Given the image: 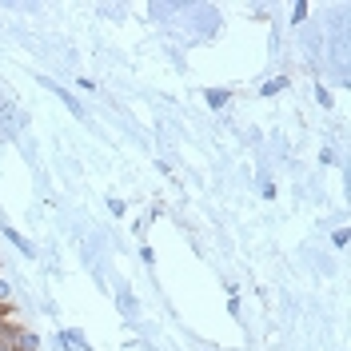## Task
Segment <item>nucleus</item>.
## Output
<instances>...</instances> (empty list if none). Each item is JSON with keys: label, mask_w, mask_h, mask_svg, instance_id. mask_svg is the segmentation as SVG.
<instances>
[{"label": "nucleus", "mask_w": 351, "mask_h": 351, "mask_svg": "<svg viewBox=\"0 0 351 351\" xmlns=\"http://www.w3.org/2000/svg\"><path fill=\"white\" fill-rule=\"evenodd\" d=\"M52 92H56V96H60V100H64V104H68V112H72V116H80V120H84V108H80V104H76V100L68 96L64 88H56V84H52Z\"/></svg>", "instance_id": "7ed1b4c3"}, {"label": "nucleus", "mask_w": 351, "mask_h": 351, "mask_svg": "<svg viewBox=\"0 0 351 351\" xmlns=\"http://www.w3.org/2000/svg\"><path fill=\"white\" fill-rule=\"evenodd\" d=\"M4 236H8V240H12V243H16V247H21V252H24V256H36V252H32V243H28V240H24V236H21V232H12V228H4Z\"/></svg>", "instance_id": "f03ea898"}, {"label": "nucleus", "mask_w": 351, "mask_h": 351, "mask_svg": "<svg viewBox=\"0 0 351 351\" xmlns=\"http://www.w3.org/2000/svg\"><path fill=\"white\" fill-rule=\"evenodd\" d=\"M0 351H16V348H12V343H8V331L0 335Z\"/></svg>", "instance_id": "0eeeda50"}, {"label": "nucleus", "mask_w": 351, "mask_h": 351, "mask_svg": "<svg viewBox=\"0 0 351 351\" xmlns=\"http://www.w3.org/2000/svg\"><path fill=\"white\" fill-rule=\"evenodd\" d=\"M223 100H228V92H208V104H212V108H219Z\"/></svg>", "instance_id": "39448f33"}, {"label": "nucleus", "mask_w": 351, "mask_h": 351, "mask_svg": "<svg viewBox=\"0 0 351 351\" xmlns=\"http://www.w3.org/2000/svg\"><path fill=\"white\" fill-rule=\"evenodd\" d=\"M12 304V287H8V280H0V307Z\"/></svg>", "instance_id": "20e7f679"}, {"label": "nucleus", "mask_w": 351, "mask_h": 351, "mask_svg": "<svg viewBox=\"0 0 351 351\" xmlns=\"http://www.w3.org/2000/svg\"><path fill=\"white\" fill-rule=\"evenodd\" d=\"M8 343H12L16 351H36L40 348V335L28 331V328H8Z\"/></svg>", "instance_id": "f257e3e1"}, {"label": "nucleus", "mask_w": 351, "mask_h": 351, "mask_svg": "<svg viewBox=\"0 0 351 351\" xmlns=\"http://www.w3.org/2000/svg\"><path fill=\"white\" fill-rule=\"evenodd\" d=\"M8 328H12V324H8V307H0V335H4Z\"/></svg>", "instance_id": "423d86ee"}]
</instances>
